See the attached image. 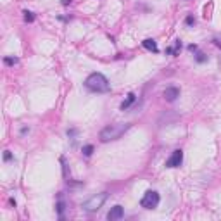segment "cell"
<instances>
[{"label": "cell", "mask_w": 221, "mask_h": 221, "mask_svg": "<svg viewBox=\"0 0 221 221\" xmlns=\"http://www.w3.org/2000/svg\"><path fill=\"white\" fill-rule=\"evenodd\" d=\"M181 162H183V152L181 150H175L171 154V157L166 161V168H180Z\"/></svg>", "instance_id": "5"}, {"label": "cell", "mask_w": 221, "mask_h": 221, "mask_svg": "<svg viewBox=\"0 0 221 221\" xmlns=\"http://www.w3.org/2000/svg\"><path fill=\"white\" fill-rule=\"evenodd\" d=\"M159 201H161V197H159V193L156 190H147L140 201V206L145 207V209H154V207L159 206Z\"/></svg>", "instance_id": "4"}, {"label": "cell", "mask_w": 221, "mask_h": 221, "mask_svg": "<svg viewBox=\"0 0 221 221\" xmlns=\"http://www.w3.org/2000/svg\"><path fill=\"white\" fill-rule=\"evenodd\" d=\"M214 43H216V45H218V47H219V48H221V42H218V40H214Z\"/></svg>", "instance_id": "21"}, {"label": "cell", "mask_w": 221, "mask_h": 221, "mask_svg": "<svg viewBox=\"0 0 221 221\" xmlns=\"http://www.w3.org/2000/svg\"><path fill=\"white\" fill-rule=\"evenodd\" d=\"M105 201H107V192H102V193H97V195H92L88 201H85L81 207L85 211H88V213H93V211L100 209Z\"/></svg>", "instance_id": "3"}, {"label": "cell", "mask_w": 221, "mask_h": 221, "mask_svg": "<svg viewBox=\"0 0 221 221\" xmlns=\"http://www.w3.org/2000/svg\"><path fill=\"white\" fill-rule=\"evenodd\" d=\"M185 23L188 24V26H193V24H195V17H193V16H187Z\"/></svg>", "instance_id": "17"}, {"label": "cell", "mask_w": 221, "mask_h": 221, "mask_svg": "<svg viewBox=\"0 0 221 221\" xmlns=\"http://www.w3.org/2000/svg\"><path fill=\"white\" fill-rule=\"evenodd\" d=\"M81 152H83L85 157H90V156H92V152H93V145H85L83 149H81Z\"/></svg>", "instance_id": "11"}, {"label": "cell", "mask_w": 221, "mask_h": 221, "mask_svg": "<svg viewBox=\"0 0 221 221\" xmlns=\"http://www.w3.org/2000/svg\"><path fill=\"white\" fill-rule=\"evenodd\" d=\"M195 59H197V62H206V60H207V55H206V54H197Z\"/></svg>", "instance_id": "16"}, {"label": "cell", "mask_w": 221, "mask_h": 221, "mask_svg": "<svg viewBox=\"0 0 221 221\" xmlns=\"http://www.w3.org/2000/svg\"><path fill=\"white\" fill-rule=\"evenodd\" d=\"M130 126H131V125H128V123H114V125H109V126H105V128L100 131L99 138H100L102 144L117 140V138H121L126 131H128Z\"/></svg>", "instance_id": "1"}, {"label": "cell", "mask_w": 221, "mask_h": 221, "mask_svg": "<svg viewBox=\"0 0 221 221\" xmlns=\"http://www.w3.org/2000/svg\"><path fill=\"white\" fill-rule=\"evenodd\" d=\"M125 216V209H123V206H114V207H111V211L107 213V219L109 221H117L121 219V218Z\"/></svg>", "instance_id": "6"}, {"label": "cell", "mask_w": 221, "mask_h": 221, "mask_svg": "<svg viewBox=\"0 0 221 221\" xmlns=\"http://www.w3.org/2000/svg\"><path fill=\"white\" fill-rule=\"evenodd\" d=\"M162 95H164L166 102H175L178 97H180V88H178V86H168Z\"/></svg>", "instance_id": "7"}, {"label": "cell", "mask_w": 221, "mask_h": 221, "mask_svg": "<svg viewBox=\"0 0 221 221\" xmlns=\"http://www.w3.org/2000/svg\"><path fill=\"white\" fill-rule=\"evenodd\" d=\"M11 159H12V154L9 152V150H5L4 152V161H11Z\"/></svg>", "instance_id": "18"}, {"label": "cell", "mask_w": 221, "mask_h": 221, "mask_svg": "<svg viewBox=\"0 0 221 221\" xmlns=\"http://www.w3.org/2000/svg\"><path fill=\"white\" fill-rule=\"evenodd\" d=\"M142 45H144L147 50H150V52H157V50H159V48H157V43L152 40V38H147V40H144V42H142Z\"/></svg>", "instance_id": "8"}, {"label": "cell", "mask_w": 221, "mask_h": 221, "mask_svg": "<svg viewBox=\"0 0 221 221\" xmlns=\"http://www.w3.org/2000/svg\"><path fill=\"white\" fill-rule=\"evenodd\" d=\"M4 62L7 66H14V64H17V57H5Z\"/></svg>", "instance_id": "14"}, {"label": "cell", "mask_w": 221, "mask_h": 221, "mask_svg": "<svg viewBox=\"0 0 221 221\" xmlns=\"http://www.w3.org/2000/svg\"><path fill=\"white\" fill-rule=\"evenodd\" d=\"M55 209H57V214H59V218L62 219V218H64V209H66V204H64V201H59V202H57Z\"/></svg>", "instance_id": "10"}, {"label": "cell", "mask_w": 221, "mask_h": 221, "mask_svg": "<svg viewBox=\"0 0 221 221\" xmlns=\"http://www.w3.org/2000/svg\"><path fill=\"white\" fill-rule=\"evenodd\" d=\"M181 50V42L180 40H175V47H173V55H178Z\"/></svg>", "instance_id": "13"}, {"label": "cell", "mask_w": 221, "mask_h": 221, "mask_svg": "<svg viewBox=\"0 0 221 221\" xmlns=\"http://www.w3.org/2000/svg\"><path fill=\"white\" fill-rule=\"evenodd\" d=\"M211 9H213V4H209V7L206 5V9H204V17H206V19L211 17Z\"/></svg>", "instance_id": "15"}, {"label": "cell", "mask_w": 221, "mask_h": 221, "mask_svg": "<svg viewBox=\"0 0 221 221\" xmlns=\"http://www.w3.org/2000/svg\"><path fill=\"white\" fill-rule=\"evenodd\" d=\"M135 100H137V95H135V93H128V99H126V100L121 104V111H126V109H128Z\"/></svg>", "instance_id": "9"}, {"label": "cell", "mask_w": 221, "mask_h": 221, "mask_svg": "<svg viewBox=\"0 0 221 221\" xmlns=\"http://www.w3.org/2000/svg\"><path fill=\"white\" fill-rule=\"evenodd\" d=\"M23 14H24V21H26V23H33V21H35V16H33V12L24 11Z\"/></svg>", "instance_id": "12"}, {"label": "cell", "mask_w": 221, "mask_h": 221, "mask_svg": "<svg viewBox=\"0 0 221 221\" xmlns=\"http://www.w3.org/2000/svg\"><path fill=\"white\" fill-rule=\"evenodd\" d=\"M188 50H190V52H195V50H197V45H188Z\"/></svg>", "instance_id": "19"}, {"label": "cell", "mask_w": 221, "mask_h": 221, "mask_svg": "<svg viewBox=\"0 0 221 221\" xmlns=\"http://www.w3.org/2000/svg\"><path fill=\"white\" fill-rule=\"evenodd\" d=\"M68 4H71V0H62V5H68Z\"/></svg>", "instance_id": "20"}, {"label": "cell", "mask_w": 221, "mask_h": 221, "mask_svg": "<svg viewBox=\"0 0 221 221\" xmlns=\"http://www.w3.org/2000/svg\"><path fill=\"white\" fill-rule=\"evenodd\" d=\"M85 88L90 90L93 93H105L111 90V85H109V80L100 74V73H92L86 80H85Z\"/></svg>", "instance_id": "2"}]
</instances>
